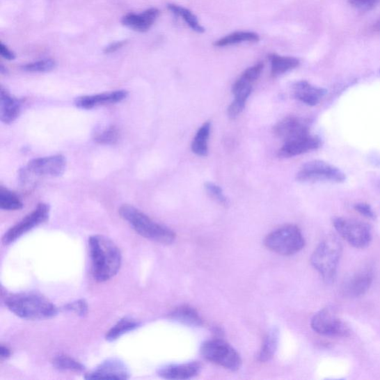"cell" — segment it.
<instances>
[{"label": "cell", "mask_w": 380, "mask_h": 380, "mask_svg": "<svg viewBox=\"0 0 380 380\" xmlns=\"http://www.w3.org/2000/svg\"><path fill=\"white\" fill-rule=\"evenodd\" d=\"M50 208L47 204H39L31 214L10 228L4 235L3 242L5 245L13 244L24 234L46 222L49 216Z\"/></svg>", "instance_id": "obj_10"}, {"label": "cell", "mask_w": 380, "mask_h": 380, "mask_svg": "<svg viewBox=\"0 0 380 380\" xmlns=\"http://www.w3.org/2000/svg\"><path fill=\"white\" fill-rule=\"evenodd\" d=\"M373 282L370 270H363L351 276L342 285L341 292L349 298L360 297L370 290Z\"/></svg>", "instance_id": "obj_14"}, {"label": "cell", "mask_w": 380, "mask_h": 380, "mask_svg": "<svg viewBox=\"0 0 380 380\" xmlns=\"http://www.w3.org/2000/svg\"><path fill=\"white\" fill-rule=\"evenodd\" d=\"M65 309L75 312L78 316L85 317L88 314V306L86 300L80 299L65 306Z\"/></svg>", "instance_id": "obj_34"}, {"label": "cell", "mask_w": 380, "mask_h": 380, "mask_svg": "<svg viewBox=\"0 0 380 380\" xmlns=\"http://www.w3.org/2000/svg\"><path fill=\"white\" fill-rule=\"evenodd\" d=\"M11 355L10 349L7 346L2 345L0 347V357L2 361H5L9 358Z\"/></svg>", "instance_id": "obj_38"}, {"label": "cell", "mask_w": 380, "mask_h": 380, "mask_svg": "<svg viewBox=\"0 0 380 380\" xmlns=\"http://www.w3.org/2000/svg\"><path fill=\"white\" fill-rule=\"evenodd\" d=\"M374 30L380 33V18L375 22L374 25Z\"/></svg>", "instance_id": "obj_39"}, {"label": "cell", "mask_w": 380, "mask_h": 380, "mask_svg": "<svg viewBox=\"0 0 380 380\" xmlns=\"http://www.w3.org/2000/svg\"><path fill=\"white\" fill-rule=\"evenodd\" d=\"M140 326V322L135 319L131 317L122 318L106 333V340L109 342L116 341L121 338L122 335L137 329Z\"/></svg>", "instance_id": "obj_23"}, {"label": "cell", "mask_w": 380, "mask_h": 380, "mask_svg": "<svg viewBox=\"0 0 380 380\" xmlns=\"http://www.w3.org/2000/svg\"><path fill=\"white\" fill-rule=\"evenodd\" d=\"M325 88L312 85L306 81L295 83L293 86L294 97L308 106H315L326 95Z\"/></svg>", "instance_id": "obj_18"}, {"label": "cell", "mask_w": 380, "mask_h": 380, "mask_svg": "<svg viewBox=\"0 0 380 380\" xmlns=\"http://www.w3.org/2000/svg\"><path fill=\"white\" fill-rule=\"evenodd\" d=\"M66 168V159L62 155L31 160L26 168V173L37 176L58 177Z\"/></svg>", "instance_id": "obj_11"}, {"label": "cell", "mask_w": 380, "mask_h": 380, "mask_svg": "<svg viewBox=\"0 0 380 380\" xmlns=\"http://www.w3.org/2000/svg\"><path fill=\"white\" fill-rule=\"evenodd\" d=\"M24 207V204L19 197L9 189L1 187L0 188V208L4 210H19Z\"/></svg>", "instance_id": "obj_29"}, {"label": "cell", "mask_w": 380, "mask_h": 380, "mask_svg": "<svg viewBox=\"0 0 380 380\" xmlns=\"http://www.w3.org/2000/svg\"><path fill=\"white\" fill-rule=\"evenodd\" d=\"M305 239L301 230L294 225H286L272 232L266 237L264 244L278 254L290 255L304 248Z\"/></svg>", "instance_id": "obj_5"}, {"label": "cell", "mask_w": 380, "mask_h": 380, "mask_svg": "<svg viewBox=\"0 0 380 380\" xmlns=\"http://www.w3.org/2000/svg\"><path fill=\"white\" fill-rule=\"evenodd\" d=\"M333 225L340 236L356 248H365L372 242L371 229L360 221L337 218L333 220Z\"/></svg>", "instance_id": "obj_8"}, {"label": "cell", "mask_w": 380, "mask_h": 380, "mask_svg": "<svg viewBox=\"0 0 380 380\" xmlns=\"http://www.w3.org/2000/svg\"><path fill=\"white\" fill-rule=\"evenodd\" d=\"M205 189L207 194L219 203L225 205L228 204V199L223 195L222 189L220 187L214 183L207 182L205 184Z\"/></svg>", "instance_id": "obj_33"}, {"label": "cell", "mask_w": 380, "mask_h": 380, "mask_svg": "<svg viewBox=\"0 0 380 380\" xmlns=\"http://www.w3.org/2000/svg\"><path fill=\"white\" fill-rule=\"evenodd\" d=\"M0 54L3 58L7 61H14L16 58L15 54L9 49L3 42L0 44Z\"/></svg>", "instance_id": "obj_36"}, {"label": "cell", "mask_w": 380, "mask_h": 380, "mask_svg": "<svg viewBox=\"0 0 380 380\" xmlns=\"http://www.w3.org/2000/svg\"><path fill=\"white\" fill-rule=\"evenodd\" d=\"M127 96L128 93L125 90L82 96L76 99L75 105L82 109H92L100 106L120 103Z\"/></svg>", "instance_id": "obj_15"}, {"label": "cell", "mask_w": 380, "mask_h": 380, "mask_svg": "<svg viewBox=\"0 0 380 380\" xmlns=\"http://www.w3.org/2000/svg\"><path fill=\"white\" fill-rule=\"evenodd\" d=\"M127 43V41L126 40L118 41V42L111 43L105 48L104 53L105 54L115 53L119 49H120L121 48L124 47Z\"/></svg>", "instance_id": "obj_37"}, {"label": "cell", "mask_w": 380, "mask_h": 380, "mask_svg": "<svg viewBox=\"0 0 380 380\" xmlns=\"http://www.w3.org/2000/svg\"><path fill=\"white\" fill-rule=\"evenodd\" d=\"M5 303L16 316L29 320L50 319L58 312L49 299L38 293L10 294L6 298Z\"/></svg>", "instance_id": "obj_2"}, {"label": "cell", "mask_w": 380, "mask_h": 380, "mask_svg": "<svg viewBox=\"0 0 380 380\" xmlns=\"http://www.w3.org/2000/svg\"><path fill=\"white\" fill-rule=\"evenodd\" d=\"M52 364L56 370L62 372L81 373L85 371V366L67 355H59L54 357Z\"/></svg>", "instance_id": "obj_27"}, {"label": "cell", "mask_w": 380, "mask_h": 380, "mask_svg": "<svg viewBox=\"0 0 380 380\" xmlns=\"http://www.w3.org/2000/svg\"><path fill=\"white\" fill-rule=\"evenodd\" d=\"M274 133L285 143L310 135L307 121L294 116L287 117L278 122L274 127Z\"/></svg>", "instance_id": "obj_12"}, {"label": "cell", "mask_w": 380, "mask_h": 380, "mask_svg": "<svg viewBox=\"0 0 380 380\" xmlns=\"http://www.w3.org/2000/svg\"><path fill=\"white\" fill-rule=\"evenodd\" d=\"M210 129V122H205L197 132L192 143L193 152L198 156H201V157H205L208 153V139Z\"/></svg>", "instance_id": "obj_25"}, {"label": "cell", "mask_w": 380, "mask_h": 380, "mask_svg": "<svg viewBox=\"0 0 380 380\" xmlns=\"http://www.w3.org/2000/svg\"><path fill=\"white\" fill-rule=\"evenodd\" d=\"M379 188L380 189V182H379Z\"/></svg>", "instance_id": "obj_40"}, {"label": "cell", "mask_w": 380, "mask_h": 380, "mask_svg": "<svg viewBox=\"0 0 380 380\" xmlns=\"http://www.w3.org/2000/svg\"><path fill=\"white\" fill-rule=\"evenodd\" d=\"M119 139L118 129L111 126L105 129L102 133L99 134L95 141L100 144H115Z\"/></svg>", "instance_id": "obj_31"}, {"label": "cell", "mask_w": 380, "mask_h": 380, "mask_svg": "<svg viewBox=\"0 0 380 380\" xmlns=\"http://www.w3.org/2000/svg\"><path fill=\"white\" fill-rule=\"evenodd\" d=\"M160 15V10L150 8L141 14L129 13L122 17V24L138 32H146L154 25Z\"/></svg>", "instance_id": "obj_16"}, {"label": "cell", "mask_w": 380, "mask_h": 380, "mask_svg": "<svg viewBox=\"0 0 380 380\" xmlns=\"http://www.w3.org/2000/svg\"><path fill=\"white\" fill-rule=\"evenodd\" d=\"M200 352L207 361L228 370H238L242 363L237 351L228 343L221 340L205 342L201 346Z\"/></svg>", "instance_id": "obj_7"}, {"label": "cell", "mask_w": 380, "mask_h": 380, "mask_svg": "<svg viewBox=\"0 0 380 380\" xmlns=\"http://www.w3.org/2000/svg\"><path fill=\"white\" fill-rule=\"evenodd\" d=\"M200 365L189 363L180 365H169L160 368L159 375L166 379H189L198 374Z\"/></svg>", "instance_id": "obj_19"}, {"label": "cell", "mask_w": 380, "mask_h": 380, "mask_svg": "<svg viewBox=\"0 0 380 380\" xmlns=\"http://www.w3.org/2000/svg\"><path fill=\"white\" fill-rule=\"evenodd\" d=\"M130 373L127 365L118 359H109L86 375V379H128Z\"/></svg>", "instance_id": "obj_13"}, {"label": "cell", "mask_w": 380, "mask_h": 380, "mask_svg": "<svg viewBox=\"0 0 380 380\" xmlns=\"http://www.w3.org/2000/svg\"><path fill=\"white\" fill-rule=\"evenodd\" d=\"M57 63L52 59H45L22 66V70L31 73L49 72L56 68Z\"/></svg>", "instance_id": "obj_30"}, {"label": "cell", "mask_w": 380, "mask_h": 380, "mask_svg": "<svg viewBox=\"0 0 380 380\" xmlns=\"http://www.w3.org/2000/svg\"><path fill=\"white\" fill-rule=\"evenodd\" d=\"M278 342V332L276 329L271 330L264 340L262 350L259 355L261 362L270 361L274 356Z\"/></svg>", "instance_id": "obj_28"}, {"label": "cell", "mask_w": 380, "mask_h": 380, "mask_svg": "<svg viewBox=\"0 0 380 380\" xmlns=\"http://www.w3.org/2000/svg\"><path fill=\"white\" fill-rule=\"evenodd\" d=\"M355 209L357 212L367 218L374 219L375 214L372 208L365 203H360L355 205Z\"/></svg>", "instance_id": "obj_35"}, {"label": "cell", "mask_w": 380, "mask_h": 380, "mask_svg": "<svg viewBox=\"0 0 380 380\" xmlns=\"http://www.w3.org/2000/svg\"><path fill=\"white\" fill-rule=\"evenodd\" d=\"M260 40L259 35L253 31H237L222 38L214 43L216 47H225L242 42H256Z\"/></svg>", "instance_id": "obj_24"}, {"label": "cell", "mask_w": 380, "mask_h": 380, "mask_svg": "<svg viewBox=\"0 0 380 380\" xmlns=\"http://www.w3.org/2000/svg\"><path fill=\"white\" fill-rule=\"evenodd\" d=\"M271 65V75L278 77L296 68L299 65V59L293 57H285L276 54L269 55Z\"/></svg>", "instance_id": "obj_22"}, {"label": "cell", "mask_w": 380, "mask_h": 380, "mask_svg": "<svg viewBox=\"0 0 380 380\" xmlns=\"http://www.w3.org/2000/svg\"><path fill=\"white\" fill-rule=\"evenodd\" d=\"M348 3L354 9L366 13L377 7L380 0H348Z\"/></svg>", "instance_id": "obj_32"}, {"label": "cell", "mask_w": 380, "mask_h": 380, "mask_svg": "<svg viewBox=\"0 0 380 380\" xmlns=\"http://www.w3.org/2000/svg\"><path fill=\"white\" fill-rule=\"evenodd\" d=\"M1 120L9 125L19 117L21 111L19 100L13 97L4 87H1Z\"/></svg>", "instance_id": "obj_20"}, {"label": "cell", "mask_w": 380, "mask_h": 380, "mask_svg": "<svg viewBox=\"0 0 380 380\" xmlns=\"http://www.w3.org/2000/svg\"><path fill=\"white\" fill-rule=\"evenodd\" d=\"M119 214L134 230L144 238L163 244H171L175 239V234L172 230L154 221L135 207L122 205Z\"/></svg>", "instance_id": "obj_3"}, {"label": "cell", "mask_w": 380, "mask_h": 380, "mask_svg": "<svg viewBox=\"0 0 380 380\" xmlns=\"http://www.w3.org/2000/svg\"><path fill=\"white\" fill-rule=\"evenodd\" d=\"M341 254V244L333 237L322 242L312 253L311 264L326 282H333L336 276Z\"/></svg>", "instance_id": "obj_4"}, {"label": "cell", "mask_w": 380, "mask_h": 380, "mask_svg": "<svg viewBox=\"0 0 380 380\" xmlns=\"http://www.w3.org/2000/svg\"><path fill=\"white\" fill-rule=\"evenodd\" d=\"M88 248L95 281L104 283L117 275L122 263V255L113 241L102 235H95L88 239Z\"/></svg>", "instance_id": "obj_1"}, {"label": "cell", "mask_w": 380, "mask_h": 380, "mask_svg": "<svg viewBox=\"0 0 380 380\" xmlns=\"http://www.w3.org/2000/svg\"><path fill=\"white\" fill-rule=\"evenodd\" d=\"M320 144L321 141L318 137L309 135L285 143L284 146L278 151V156L281 158H292L294 156L317 150L320 147Z\"/></svg>", "instance_id": "obj_17"}, {"label": "cell", "mask_w": 380, "mask_h": 380, "mask_svg": "<svg viewBox=\"0 0 380 380\" xmlns=\"http://www.w3.org/2000/svg\"><path fill=\"white\" fill-rule=\"evenodd\" d=\"M311 328L317 333L330 337L347 338L351 329L331 308L319 311L311 320Z\"/></svg>", "instance_id": "obj_9"}, {"label": "cell", "mask_w": 380, "mask_h": 380, "mask_svg": "<svg viewBox=\"0 0 380 380\" xmlns=\"http://www.w3.org/2000/svg\"><path fill=\"white\" fill-rule=\"evenodd\" d=\"M296 180L304 183H342L345 180V175L338 167L316 160L301 166L296 175Z\"/></svg>", "instance_id": "obj_6"}, {"label": "cell", "mask_w": 380, "mask_h": 380, "mask_svg": "<svg viewBox=\"0 0 380 380\" xmlns=\"http://www.w3.org/2000/svg\"><path fill=\"white\" fill-rule=\"evenodd\" d=\"M171 318L191 327H198L203 324V320L198 312L193 308L186 306L176 308L171 315Z\"/></svg>", "instance_id": "obj_21"}, {"label": "cell", "mask_w": 380, "mask_h": 380, "mask_svg": "<svg viewBox=\"0 0 380 380\" xmlns=\"http://www.w3.org/2000/svg\"><path fill=\"white\" fill-rule=\"evenodd\" d=\"M167 8L177 17H182L190 29L197 33H204L205 29L200 24L197 17L191 10L180 6L169 4Z\"/></svg>", "instance_id": "obj_26"}]
</instances>
